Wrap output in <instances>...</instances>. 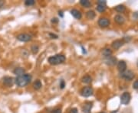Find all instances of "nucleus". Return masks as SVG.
I'll list each match as a JSON object with an SVG mask.
<instances>
[{"mask_svg":"<svg viewBox=\"0 0 138 113\" xmlns=\"http://www.w3.org/2000/svg\"><path fill=\"white\" fill-rule=\"evenodd\" d=\"M60 86L61 89H64V80H61V82L60 83Z\"/></svg>","mask_w":138,"mask_h":113,"instance_id":"28","label":"nucleus"},{"mask_svg":"<svg viewBox=\"0 0 138 113\" xmlns=\"http://www.w3.org/2000/svg\"><path fill=\"white\" fill-rule=\"evenodd\" d=\"M100 113H105V112H100Z\"/></svg>","mask_w":138,"mask_h":113,"instance_id":"35","label":"nucleus"},{"mask_svg":"<svg viewBox=\"0 0 138 113\" xmlns=\"http://www.w3.org/2000/svg\"><path fill=\"white\" fill-rule=\"evenodd\" d=\"M92 108V102H86L83 106L84 113H91V109Z\"/></svg>","mask_w":138,"mask_h":113,"instance_id":"12","label":"nucleus"},{"mask_svg":"<svg viewBox=\"0 0 138 113\" xmlns=\"http://www.w3.org/2000/svg\"><path fill=\"white\" fill-rule=\"evenodd\" d=\"M31 80V76L30 74L25 73L22 76L17 77L15 79V83L19 87H24L27 86Z\"/></svg>","mask_w":138,"mask_h":113,"instance_id":"1","label":"nucleus"},{"mask_svg":"<svg viewBox=\"0 0 138 113\" xmlns=\"http://www.w3.org/2000/svg\"><path fill=\"white\" fill-rule=\"evenodd\" d=\"M70 113H78V110H77V108H72V109H71V111H70Z\"/></svg>","mask_w":138,"mask_h":113,"instance_id":"27","label":"nucleus"},{"mask_svg":"<svg viewBox=\"0 0 138 113\" xmlns=\"http://www.w3.org/2000/svg\"><path fill=\"white\" fill-rule=\"evenodd\" d=\"M96 9H97V11L99 12H104L105 11V9H106V6L97 5V7H96Z\"/></svg>","mask_w":138,"mask_h":113,"instance_id":"22","label":"nucleus"},{"mask_svg":"<svg viewBox=\"0 0 138 113\" xmlns=\"http://www.w3.org/2000/svg\"><path fill=\"white\" fill-rule=\"evenodd\" d=\"M13 83H14V80H13L12 77H6L3 79V83H4V85H6L7 86H12L13 85Z\"/></svg>","mask_w":138,"mask_h":113,"instance_id":"9","label":"nucleus"},{"mask_svg":"<svg viewBox=\"0 0 138 113\" xmlns=\"http://www.w3.org/2000/svg\"><path fill=\"white\" fill-rule=\"evenodd\" d=\"M117 68H118V70L120 73L124 72L126 70V69H127V64H126V63L124 60L119 61L118 63H117Z\"/></svg>","mask_w":138,"mask_h":113,"instance_id":"8","label":"nucleus"},{"mask_svg":"<svg viewBox=\"0 0 138 113\" xmlns=\"http://www.w3.org/2000/svg\"><path fill=\"white\" fill-rule=\"evenodd\" d=\"M124 44V41L121 40H116L112 43V48L115 50L119 49Z\"/></svg>","mask_w":138,"mask_h":113,"instance_id":"13","label":"nucleus"},{"mask_svg":"<svg viewBox=\"0 0 138 113\" xmlns=\"http://www.w3.org/2000/svg\"><path fill=\"white\" fill-rule=\"evenodd\" d=\"M80 3L82 6L85 7V8H89L91 7V3L90 1H88V0H81L80 1Z\"/></svg>","mask_w":138,"mask_h":113,"instance_id":"19","label":"nucleus"},{"mask_svg":"<svg viewBox=\"0 0 138 113\" xmlns=\"http://www.w3.org/2000/svg\"><path fill=\"white\" fill-rule=\"evenodd\" d=\"M34 3H36V1H34V0H26V1L25 2V5L27 6H33Z\"/></svg>","mask_w":138,"mask_h":113,"instance_id":"24","label":"nucleus"},{"mask_svg":"<svg viewBox=\"0 0 138 113\" xmlns=\"http://www.w3.org/2000/svg\"><path fill=\"white\" fill-rule=\"evenodd\" d=\"M58 21V20L56 18H52V20H51V22L52 23H57Z\"/></svg>","mask_w":138,"mask_h":113,"instance_id":"31","label":"nucleus"},{"mask_svg":"<svg viewBox=\"0 0 138 113\" xmlns=\"http://www.w3.org/2000/svg\"><path fill=\"white\" fill-rule=\"evenodd\" d=\"M3 5H4V1H2V0H0V8H1Z\"/></svg>","mask_w":138,"mask_h":113,"instance_id":"32","label":"nucleus"},{"mask_svg":"<svg viewBox=\"0 0 138 113\" xmlns=\"http://www.w3.org/2000/svg\"><path fill=\"white\" fill-rule=\"evenodd\" d=\"M125 9H126V8L124 5H119L115 7V10L118 12H124L125 11Z\"/></svg>","mask_w":138,"mask_h":113,"instance_id":"21","label":"nucleus"},{"mask_svg":"<svg viewBox=\"0 0 138 113\" xmlns=\"http://www.w3.org/2000/svg\"><path fill=\"white\" fill-rule=\"evenodd\" d=\"M81 94L84 97H89L93 94V89L90 86L84 87L81 91Z\"/></svg>","mask_w":138,"mask_h":113,"instance_id":"6","label":"nucleus"},{"mask_svg":"<svg viewBox=\"0 0 138 113\" xmlns=\"http://www.w3.org/2000/svg\"><path fill=\"white\" fill-rule=\"evenodd\" d=\"M14 73L15 74V75H17L18 77H19V76H22V75H23V74H25V70L23 69V68H21V67H18V68H15V70H14Z\"/></svg>","mask_w":138,"mask_h":113,"instance_id":"15","label":"nucleus"},{"mask_svg":"<svg viewBox=\"0 0 138 113\" xmlns=\"http://www.w3.org/2000/svg\"><path fill=\"white\" fill-rule=\"evenodd\" d=\"M31 51L34 54H36L39 51V46L38 45H32L31 46Z\"/></svg>","mask_w":138,"mask_h":113,"instance_id":"23","label":"nucleus"},{"mask_svg":"<svg viewBox=\"0 0 138 113\" xmlns=\"http://www.w3.org/2000/svg\"><path fill=\"white\" fill-rule=\"evenodd\" d=\"M49 35L51 37H52L51 38H58V35H55V34H50Z\"/></svg>","mask_w":138,"mask_h":113,"instance_id":"30","label":"nucleus"},{"mask_svg":"<svg viewBox=\"0 0 138 113\" xmlns=\"http://www.w3.org/2000/svg\"><path fill=\"white\" fill-rule=\"evenodd\" d=\"M130 99H131L130 94L129 93H127V92H125L120 96V102L123 105H127L130 102Z\"/></svg>","mask_w":138,"mask_h":113,"instance_id":"4","label":"nucleus"},{"mask_svg":"<svg viewBox=\"0 0 138 113\" xmlns=\"http://www.w3.org/2000/svg\"><path fill=\"white\" fill-rule=\"evenodd\" d=\"M116 62H117V59L112 56L111 57H106V60H105V63L109 65V66H114L116 64Z\"/></svg>","mask_w":138,"mask_h":113,"instance_id":"10","label":"nucleus"},{"mask_svg":"<svg viewBox=\"0 0 138 113\" xmlns=\"http://www.w3.org/2000/svg\"><path fill=\"white\" fill-rule=\"evenodd\" d=\"M86 17H87V18L88 19H89V20H92V19H94V18H95V13H94V11H88L87 13H86Z\"/></svg>","mask_w":138,"mask_h":113,"instance_id":"20","label":"nucleus"},{"mask_svg":"<svg viewBox=\"0 0 138 113\" xmlns=\"http://www.w3.org/2000/svg\"><path fill=\"white\" fill-rule=\"evenodd\" d=\"M58 14H59V15H60L61 17H63V16H64V15H63V12H62L61 11V12H58Z\"/></svg>","mask_w":138,"mask_h":113,"instance_id":"33","label":"nucleus"},{"mask_svg":"<svg viewBox=\"0 0 138 113\" xmlns=\"http://www.w3.org/2000/svg\"><path fill=\"white\" fill-rule=\"evenodd\" d=\"M42 82H41L39 80H37L36 82L34 83V84H33L34 89H36V90L40 89L42 88Z\"/></svg>","mask_w":138,"mask_h":113,"instance_id":"18","label":"nucleus"},{"mask_svg":"<svg viewBox=\"0 0 138 113\" xmlns=\"http://www.w3.org/2000/svg\"><path fill=\"white\" fill-rule=\"evenodd\" d=\"M114 21L115 22H117L118 25H123L125 21V19L124 18L120 15H117L115 17H114Z\"/></svg>","mask_w":138,"mask_h":113,"instance_id":"14","label":"nucleus"},{"mask_svg":"<svg viewBox=\"0 0 138 113\" xmlns=\"http://www.w3.org/2000/svg\"><path fill=\"white\" fill-rule=\"evenodd\" d=\"M102 54H103V55L105 56V57H111V56L112 51L110 48H105V49L103 50Z\"/></svg>","mask_w":138,"mask_h":113,"instance_id":"16","label":"nucleus"},{"mask_svg":"<svg viewBox=\"0 0 138 113\" xmlns=\"http://www.w3.org/2000/svg\"><path fill=\"white\" fill-rule=\"evenodd\" d=\"M98 25L101 28H106L110 25V21L107 18H100L98 20Z\"/></svg>","mask_w":138,"mask_h":113,"instance_id":"7","label":"nucleus"},{"mask_svg":"<svg viewBox=\"0 0 138 113\" xmlns=\"http://www.w3.org/2000/svg\"><path fill=\"white\" fill-rule=\"evenodd\" d=\"M97 5L106 6V1H102V0H100V1H97Z\"/></svg>","mask_w":138,"mask_h":113,"instance_id":"25","label":"nucleus"},{"mask_svg":"<svg viewBox=\"0 0 138 113\" xmlns=\"http://www.w3.org/2000/svg\"><path fill=\"white\" fill-rule=\"evenodd\" d=\"M133 87L134 89H138V80H136V81L133 83Z\"/></svg>","mask_w":138,"mask_h":113,"instance_id":"26","label":"nucleus"},{"mask_svg":"<svg viewBox=\"0 0 138 113\" xmlns=\"http://www.w3.org/2000/svg\"><path fill=\"white\" fill-rule=\"evenodd\" d=\"M71 14H72V15L75 18H76V19H81V18H82V14H81V12L78 11V9H72V10L71 11Z\"/></svg>","mask_w":138,"mask_h":113,"instance_id":"11","label":"nucleus"},{"mask_svg":"<svg viewBox=\"0 0 138 113\" xmlns=\"http://www.w3.org/2000/svg\"><path fill=\"white\" fill-rule=\"evenodd\" d=\"M137 66H138V61H137Z\"/></svg>","mask_w":138,"mask_h":113,"instance_id":"34","label":"nucleus"},{"mask_svg":"<svg viewBox=\"0 0 138 113\" xmlns=\"http://www.w3.org/2000/svg\"><path fill=\"white\" fill-rule=\"evenodd\" d=\"M121 77L130 81V80H132L133 79L134 73L132 70H125L124 72L121 73Z\"/></svg>","mask_w":138,"mask_h":113,"instance_id":"3","label":"nucleus"},{"mask_svg":"<svg viewBox=\"0 0 138 113\" xmlns=\"http://www.w3.org/2000/svg\"><path fill=\"white\" fill-rule=\"evenodd\" d=\"M52 113H61V110L60 108H57V109H55Z\"/></svg>","mask_w":138,"mask_h":113,"instance_id":"29","label":"nucleus"},{"mask_svg":"<svg viewBox=\"0 0 138 113\" xmlns=\"http://www.w3.org/2000/svg\"><path fill=\"white\" fill-rule=\"evenodd\" d=\"M81 81H82V83H84L85 84H89V83H91L92 79H91V77L90 76H88V75H86V76H84V77H82Z\"/></svg>","mask_w":138,"mask_h":113,"instance_id":"17","label":"nucleus"},{"mask_svg":"<svg viewBox=\"0 0 138 113\" xmlns=\"http://www.w3.org/2000/svg\"><path fill=\"white\" fill-rule=\"evenodd\" d=\"M65 56L63 54H56L55 56H51L48 58V62L51 65H58L63 63L65 61Z\"/></svg>","mask_w":138,"mask_h":113,"instance_id":"2","label":"nucleus"},{"mask_svg":"<svg viewBox=\"0 0 138 113\" xmlns=\"http://www.w3.org/2000/svg\"><path fill=\"white\" fill-rule=\"evenodd\" d=\"M17 39L22 42H28L31 40V36L28 34H20L17 36Z\"/></svg>","mask_w":138,"mask_h":113,"instance_id":"5","label":"nucleus"}]
</instances>
